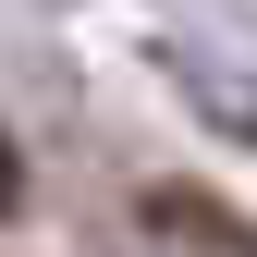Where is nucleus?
I'll return each mask as SVG.
<instances>
[{
  "instance_id": "nucleus-2",
  "label": "nucleus",
  "mask_w": 257,
  "mask_h": 257,
  "mask_svg": "<svg viewBox=\"0 0 257 257\" xmlns=\"http://www.w3.org/2000/svg\"><path fill=\"white\" fill-rule=\"evenodd\" d=\"M13 196H25V159H13V135H0V220H13Z\"/></svg>"
},
{
  "instance_id": "nucleus-1",
  "label": "nucleus",
  "mask_w": 257,
  "mask_h": 257,
  "mask_svg": "<svg viewBox=\"0 0 257 257\" xmlns=\"http://www.w3.org/2000/svg\"><path fill=\"white\" fill-rule=\"evenodd\" d=\"M147 220H159V233H184V245H208V257H257L245 220L220 208V196H184V184H147Z\"/></svg>"
}]
</instances>
